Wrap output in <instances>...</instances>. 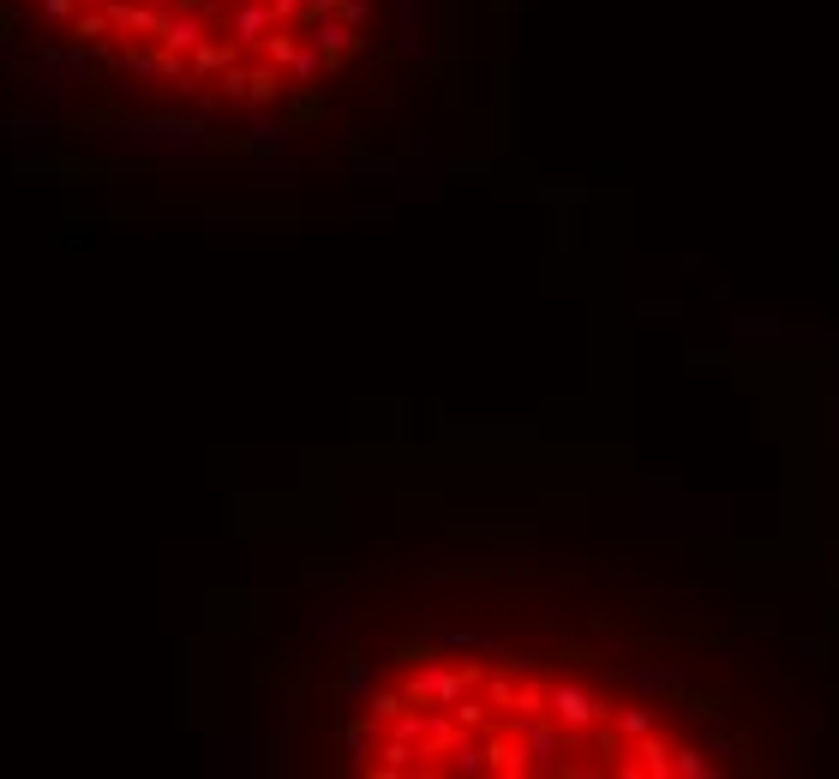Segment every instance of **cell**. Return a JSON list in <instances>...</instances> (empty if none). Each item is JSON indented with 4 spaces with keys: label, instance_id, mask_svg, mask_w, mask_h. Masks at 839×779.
<instances>
[{
    "label": "cell",
    "instance_id": "1",
    "mask_svg": "<svg viewBox=\"0 0 839 779\" xmlns=\"http://www.w3.org/2000/svg\"><path fill=\"white\" fill-rule=\"evenodd\" d=\"M546 714L564 726V732H594L600 720H612V702L582 690V684H552L546 690Z\"/></svg>",
    "mask_w": 839,
    "mask_h": 779
},
{
    "label": "cell",
    "instance_id": "2",
    "mask_svg": "<svg viewBox=\"0 0 839 779\" xmlns=\"http://www.w3.org/2000/svg\"><path fill=\"white\" fill-rule=\"evenodd\" d=\"M312 48L324 54V66H342V54L360 48V36H354V24H342V18H318V24H312Z\"/></svg>",
    "mask_w": 839,
    "mask_h": 779
},
{
    "label": "cell",
    "instance_id": "3",
    "mask_svg": "<svg viewBox=\"0 0 839 779\" xmlns=\"http://www.w3.org/2000/svg\"><path fill=\"white\" fill-rule=\"evenodd\" d=\"M234 60H240V42H198V48H192V78L228 72Z\"/></svg>",
    "mask_w": 839,
    "mask_h": 779
},
{
    "label": "cell",
    "instance_id": "4",
    "mask_svg": "<svg viewBox=\"0 0 839 779\" xmlns=\"http://www.w3.org/2000/svg\"><path fill=\"white\" fill-rule=\"evenodd\" d=\"M270 24H276V12H270V6H258V0H246V6L234 12V36H240V42L270 36Z\"/></svg>",
    "mask_w": 839,
    "mask_h": 779
},
{
    "label": "cell",
    "instance_id": "5",
    "mask_svg": "<svg viewBox=\"0 0 839 779\" xmlns=\"http://www.w3.org/2000/svg\"><path fill=\"white\" fill-rule=\"evenodd\" d=\"M162 42H168V48H198V42H204V18H192V12H174V18L162 24Z\"/></svg>",
    "mask_w": 839,
    "mask_h": 779
},
{
    "label": "cell",
    "instance_id": "6",
    "mask_svg": "<svg viewBox=\"0 0 839 779\" xmlns=\"http://www.w3.org/2000/svg\"><path fill=\"white\" fill-rule=\"evenodd\" d=\"M108 30H114L108 12H72V18H66V36H72V42H108Z\"/></svg>",
    "mask_w": 839,
    "mask_h": 779
},
{
    "label": "cell",
    "instance_id": "7",
    "mask_svg": "<svg viewBox=\"0 0 839 779\" xmlns=\"http://www.w3.org/2000/svg\"><path fill=\"white\" fill-rule=\"evenodd\" d=\"M672 774H684V779H714L720 768L708 762V750H696V744H684V750H672Z\"/></svg>",
    "mask_w": 839,
    "mask_h": 779
},
{
    "label": "cell",
    "instance_id": "8",
    "mask_svg": "<svg viewBox=\"0 0 839 779\" xmlns=\"http://www.w3.org/2000/svg\"><path fill=\"white\" fill-rule=\"evenodd\" d=\"M402 708H414V702H408V690H372V696H366V714H372L378 726H390Z\"/></svg>",
    "mask_w": 839,
    "mask_h": 779
},
{
    "label": "cell",
    "instance_id": "9",
    "mask_svg": "<svg viewBox=\"0 0 839 779\" xmlns=\"http://www.w3.org/2000/svg\"><path fill=\"white\" fill-rule=\"evenodd\" d=\"M636 756H642L636 768H648L654 779H666V774H672V750H666V744H660L654 732H648V738H636Z\"/></svg>",
    "mask_w": 839,
    "mask_h": 779
},
{
    "label": "cell",
    "instance_id": "10",
    "mask_svg": "<svg viewBox=\"0 0 839 779\" xmlns=\"http://www.w3.org/2000/svg\"><path fill=\"white\" fill-rule=\"evenodd\" d=\"M342 696H372V666H366V654L354 648L348 654V666H342Z\"/></svg>",
    "mask_w": 839,
    "mask_h": 779
},
{
    "label": "cell",
    "instance_id": "11",
    "mask_svg": "<svg viewBox=\"0 0 839 779\" xmlns=\"http://www.w3.org/2000/svg\"><path fill=\"white\" fill-rule=\"evenodd\" d=\"M276 90H282L276 66H252L246 72V102H276Z\"/></svg>",
    "mask_w": 839,
    "mask_h": 779
},
{
    "label": "cell",
    "instance_id": "12",
    "mask_svg": "<svg viewBox=\"0 0 839 779\" xmlns=\"http://www.w3.org/2000/svg\"><path fill=\"white\" fill-rule=\"evenodd\" d=\"M612 732H618V738H648V732H654V714H648V708H618V714H612Z\"/></svg>",
    "mask_w": 839,
    "mask_h": 779
},
{
    "label": "cell",
    "instance_id": "13",
    "mask_svg": "<svg viewBox=\"0 0 839 779\" xmlns=\"http://www.w3.org/2000/svg\"><path fill=\"white\" fill-rule=\"evenodd\" d=\"M510 714H546V684H534V678H528V684L516 690V702H510Z\"/></svg>",
    "mask_w": 839,
    "mask_h": 779
},
{
    "label": "cell",
    "instance_id": "14",
    "mask_svg": "<svg viewBox=\"0 0 839 779\" xmlns=\"http://www.w3.org/2000/svg\"><path fill=\"white\" fill-rule=\"evenodd\" d=\"M372 732H378V720L366 714V720H348V732H342V738H348V750H354V756H372Z\"/></svg>",
    "mask_w": 839,
    "mask_h": 779
},
{
    "label": "cell",
    "instance_id": "15",
    "mask_svg": "<svg viewBox=\"0 0 839 779\" xmlns=\"http://www.w3.org/2000/svg\"><path fill=\"white\" fill-rule=\"evenodd\" d=\"M294 48H300V42H294V36H282V30H270V36H264L270 66H288V60H294Z\"/></svg>",
    "mask_w": 839,
    "mask_h": 779
},
{
    "label": "cell",
    "instance_id": "16",
    "mask_svg": "<svg viewBox=\"0 0 839 779\" xmlns=\"http://www.w3.org/2000/svg\"><path fill=\"white\" fill-rule=\"evenodd\" d=\"M288 72H294V78L306 84L312 72H324V54H318V48H294V60H288Z\"/></svg>",
    "mask_w": 839,
    "mask_h": 779
},
{
    "label": "cell",
    "instance_id": "17",
    "mask_svg": "<svg viewBox=\"0 0 839 779\" xmlns=\"http://www.w3.org/2000/svg\"><path fill=\"white\" fill-rule=\"evenodd\" d=\"M504 672H510V678H534V672H540V654H534V648H516V654H504Z\"/></svg>",
    "mask_w": 839,
    "mask_h": 779
},
{
    "label": "cell",
    "instance_id": "18",
    "mask_svg": "<svg viewBox=\"0 0 839 779\" xmlns=\"http://www.w3.org/2000/svg\"><path fill=\"white\" fill-rule=\"evenodd\" d=\"M222 96H228V102H246V66H240V60L222 72Z\"/></svg>",
    "mask_w": 839,
    "mask_h": 779
},
{
    "label": "cell",
    "instance_id": "19",
    "mask_svg": "<svg viewBox=\"0 0 839 779\" xmlns=\"http://www.w3.org/2000/svg\"><path fill=\"white\" fill-rule=\"evenodd\" d=\"M798 654H804V666H810V672H816V666H828V660H822V654H828V642H822V636H804V642H798Z\"/></svg>",
    "mask_w": 839,
    "mask_h": 779
},
{
    "label": "cell",
    "instance_id": "20",
    "mask_svg": "<svg viewBox=\"0 0 839 779\" xmlns=\"http://www.w3.org/2000/svg\"><path fill=\"white\" fill-rule=\"evenodd\" d=\"M486 702H492V708H510V702H516V684H510V678H492V684H486Z\"/></svg>",
    "mask_w": 839,
    "mask_h": 779
},
{
    "label": "cell",
    "instance_id": "21",
    "mask_svg": "<svg viewBox=\"0 0 839 779\" xmlns=\"http://www.w3.org/2000/svg\"><path fill=\"white\" fill-rule=\"evenodd\" d=\"M456 726H468V732H474V726H486V708L462 696V702H456Z\"/></svg>",
    "mask_w": 839,
    "mask_h": 779
},
{
    "label": "cell",
    "instance_id": "22",
    "mask_svg": "<svg viewBox=\"0 0 839 779\" xmlns=\"http://www.w3.org/2000/svg\"><path fill=\"white\" fill-rule=\"evenodd\" d=\"M18 42V6H0V54Z\"/></svg>",
    "mask_w": 839,
    "mask_h": 779
},
{
    "label": "cell",
    "instance_id": "23",
    "mask_svg": "<svg viewBox=\"0 0 839 779\" xmlns=\"http://www.w3.org/2000/svg\"><path fill=\"white\" fill-rule=\"evenodd\" d=\"M336 18H342V24H354V30H360V24H366V0H342V6H336Z\"/></svg>",
    "mask_w": 839,
    "mask_h": 779
},
{
    "label": "cell",
    "instance_id": "24",
    "mask_svg": "<svg viewBox=\"0 0 839 779\" xmlns=\"http://www.w3.org/2000/svg\"><path fill=\"white\" fill-rule=\"evenodd\" d=\"M174 12H192V18H210V12H216V0H174Z\"/></svg>",
    "mask_w": 839,
    "mask_h": 779
},
{
    "label": "cell",
    "instance_id": "25",
    "mask_svg": "<svg viewBox=\"0 0 839 779\" xmlns=\"http://www.w3.org/2000/svg\"><path fill=\"white\" fill-rule=\"evenodd\" d=\"M42 12H48V18H72V12H78V0H42Z\"/></svg>",
    "mask_w": 839,
    "mask_h": 779
},
{
    "label": "cell",
    "instance_id": "26",
    "mask_svg": "<svg viewBox=\"0 0 839 779\" xmlns=\"http://www.w3.org/2000/svg\"><path fill=\"white\" fill-rule=\"evenodd\" d=\"M300 6H306V0H270V12H276V18H300Z\"/></svg>",
    "mask_w": 839,
    "mask_h": 779
},
{
    "label": "cell",
    "instance_id": "27",
    "mask_svg": "<svg viewBox=\"0 0 839 779\" xmlns=\"http://www.w3.org/2000/svg\"><path fill=\"white\" fill-rule=\"evenodd\" d=\"M828 432L839 438V402H828Z\"/></svg>",
    "mask_w": 839,
    "mask_h": 779
}]
</instances>
